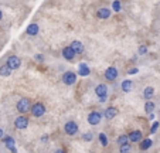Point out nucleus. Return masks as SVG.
Returning a JSON list of instances; mask_svg holds the SVG:
<instances>
[{"label": "nucleus", "instance_id": "nucleus-3", "mask_svg": "<svg viewBox=\"0 0 160 153\" xmlns=\"http://www.w3.org/2000/svg\"><path fill=\"white\" fill-rule=\"evenodd\" d=\"M95 95L98 96L99 102H106V99H108V87L105 84H98L95 87Z\"/></svg>", "mask_w": 160, "mask_h": 153}, {"label": "nucleus", "instance_id": "nucleus-16", "mask_svg": "<svg viewBox=\"0 0 160 153\" xmlns=\"http://www.w3.org/2000/svg\"><path fill=\"white\" fill-rule=\"evenodd\" d=\"M89 72H91V68H89V65H88V64L81 63L78 65V74L81 75V77H88V75H89Z\"/></svg>", "mask_w": 160, "mask_h": 153}, {"label": "nucleus", "instance_id": "nucleus-26", "mask_svg": "<svg viewBox=\"0 0 160 153\" xmlns=\"http://www.w3.org/2000/svg\"><path fill=\"white\" fill-rule=\"evenodd\" d=\"M128 140H129V139H128V135H121V136L118 138V140H116V142H118V145L121 146V145L128 143Z\"/></svg>", "mask_w": 160, "mask_h": 153}, {"label": "nucleus", "instance_id": "nucleus-21", "mask_svg": "<svg viewBox=\"0 0 160 153\" xmlns=\"http://www.w3.org/2000/svg\"><path fill=\"white\" fill-rule=\"evenodd\" d=\"M154 108H156L154 102L150 101V99H148V101H146V104H145V112L149 115V114H152V112L154 111Z\"/></svg>", "mask_w": 160, "mask_h": 153}, {"label": "nucleus", "instance_id": "nucleus-31", "mask_svg": "<svg viewBox=\"0 0 160 153\" xmlns=\"http://www.w3.org/2000/svg\"><path fill=\"white\" fill-rule=\"evenodd\" d=\"M34 58H36V60L38 61V63L44 61V55H42V54H36V55H34Z\"/></svg>", "mask_w": 160, "mask_h": 153}, {"label": "nucleus", "instance_id": "nucleus-13", "mask_svg": "<svg viewBox=\"0 0 160 153\" xmlns=\"http://www.w3.org/2000/svg\"><path fill=\"white\" fill-rule=\"evenodd\" d=\"M128 139H129L130 142H133V143H138V142H140L143 139V135L140 130H132V132L128 135Z\"/></svg>", "mask_w": 160, "mask_h": 153}, {"label": "nucleus", "instance_id": "nucleus-15", "mask_svg": "<svg viewBox=\"0 0 160 153\" xmlns=\"http://www.w3.org/2000/svg\"><path fill=\"white\" fill-rule=\"evenodd\" d=\"M38 31H40L38 24L31 23V24H28V26H27V30H26V33H27L28 36H31V37H36L37 34H38Z\"/></svg>", "mask_w": 160, "mask_h": 153}, {"label": "nucleus", "instance_id": "nucleus-2", "mask_svg": "<svg viewBox=\"0 0 160 153\" xmlns=\"http://www.w3.org/2000/svg\"><path fill=\"white\" fill-rule=\"evenodd\" d=\"M30 112L34 118H41L47 112V109H45V105L42 102H36V104H31Z\"/></svg>", "mask_w": 160, "mask_h": 153}, {"label": "nucleus", "instance_id": "nucleus-36", "mask_svg": "<svg viewBox=\"0 0 160 153\" xmlns=\"http://www.w3.org/2000/svg\"><path fill=\"white\" fill-rule=\"evenodd\" d=\"M3 18V13H2V10H0V20Z\"/></svg>", "mask_w": 160, "mask_h": 153}, {"label": "nucleus", "instance_id": "nucleus-25", "mask_svg": "<svg viewBox=\"0 0 160 153\" xmlns=\"http://www.w3.org/2000/svg\"><path fill=\"white\" fill-rule=\"evenodd\" d=\"M112 10L116 13H119L122 10V6H121V2H119V0H113V2H112Z\"/></svg>", "mask_w": 160, "mask_h": 153}, {"label": "nucleus", "instance_id": "nucleus-33", "mask_svg": "<svg viewBox=\"0 0 160 153\" xmlns=\"http://www.w3.org/2000/svg\"><path fill=\"white\" fill-rule=\"evenodd\" d=\"M54 153H65V150H64V149H57Z\"/></svg>", "mask_w": 160, "mask_h": 153}, {"label": "nucleus", "instance_id": "nucleus-6", "mask_svg": "<svg viewBox=\"0 0 160 153\" xmlns=\"http://www.w3.org/2000/svg\"><path fill=\"white\" fill-rule=\"evenodd\" d=\"M64 130H65L67 135L74 136L78 133V125H77V122H74V120H68V122L64 125Z\"/></svg>", "mask_w": 160, "mask_h": 153}, {"label": "nucleus", "instance_id": "nucleus-10", "mask_svg": "<svg viewBox=\"0 0 160 153\" xmlns=\"http://www.w3.org/2000/svg\"><path fill=\"white\" fill-rule=\"evenodd\" d=\"M75 51L72 50V48L68 45V47H64L62 48V57H64V60H67V61H74V58H75Z\"/></svg>", "mask_w": 160, "mask_h": 153}, {"label": "nucleus", "instance_id": "nucleus-22", "mask_svg": "<svg viewBox=\"0 0 160 153\" xmlns=\"http://www.w3.org/2000/svg\"><path fill=\"white\" fill-rule=\"evenodd\" d=\"M10 74H12V68H10L7 64L0 67V75H2V77H9Z\"/></svg>", "mask_w": 160, "mask_h": 153}, {"label": "nucleus", "instance_id": "nucleus-34", "mask_svg": "<svg viewBox=\"0 0 160 153\" xmlns=\"http://www.w3.org/2000/svg\"><path fill=\"white\" fill-rule=\"evenodd\" d=\"M3 136H4V132H3V129H2V128H0V139L3 138Z\"/></svg>", "mask_w": 160, "mask_h": 153}, {"label": "nucleus", "instance_id": "nucleus-17", "mask_svg": "<svg viewBox=\"0 0 160 153\" xmlns=\"http://www.w3.org/2000/svg\"><path fill=\"white\" fill-rule=\"evenodd\" d=\"M121 88H122V91H123V92H130V91H132V88H133V82L130 81V79H123V81H122V84H121Z\"/></svg>", "mask_w": 160, "mask_h": 153}, {"label": "nucleus", "instance_id": "nucleus-1", "mask_svg": "<svg viewBox=\"0 0 160 153\" xmlns=\"http://www.w3.org/2000/svg\"><path fill=\"white\" fill-rule=\"evenodd\" d=\"M16 108H17V111L20 112L21 115H26L28 111H30V108H31V101L28 98L18 99L17 104H16Z\"/></svg>", "mask_w": 160, "mask_h": 153}, {"label": "nucleus", "instance_id": "nucleus-29", "mask_svg": "<svg viewBox=\"0 0 160 153\" xmlns=\"http://www.w3.org/2000/svg\"><path fill=\"white\" fill-rule=\"evenodd\" d=\"M138 53H139L140 55H145L146 53H148V47H146V45H140L139 50H138Z\"/></svg>", "mask_w": 160, "mask_h": 153}, {"label": "nucleus", "instance_id": "nucleus-35", "mask_svg": "<svg viewBox=\"0 0 160 153\" xmlns=\"http://www.w3.org/2000/svg\"><path fill=\"white\" fill-rule=\"evenodd\" d=\"M149 119H154V114L152 112V114H149Z\"/></svg>", "mask_w": 160, "mask_h": 153}, {"label": "nucleus", "instance_id": "nucleus-18", "mask_svg": "<svg viewBox=\"0 0 160 153\" xmlns=\"http://www.w3.org/2000/svg\"><path fill=\"white\" fill-rule=\"evenodd\" d=\"M2 140H3V143L6 145V147L9 150L12 149V147L16 146V142H14V139H13L12 136H3V138H2Z\"/></svg>", "mask_w": 160, "mask_h": 153}, {"label": "nucleus", "instance_id": "nucleus-27", "mask_svg": "<svg viewBox=\"0 0 160 153\" xmlns=\"http://www.w3.org/2000/svg\"><path fill=\"white\" fill-rule=\"evenodd\" d=\"M82 139H84L85 142H91L92 139H94V133H92V132H87V133H84V135H82Z\"/></svg>", "mask_w": 160, "mask_h": 153}, {"label": "nucleus", "instance_id": "nucleus-9", "mask_svg": "<svg viewBox=\"0 0 160 153\" xmlns=\"http://www.w3.org/2000/svg\"><path fill=\"white\" fill-rule=\"evenodd\" d=\"M6 64L12 68V71H14V69H18L21 65V60L17 57V55H10L9 58H7Z\"/></svg>", "mask_w": 160, "mask_h": 153}, {"label": "nucleus", "instance_id": "nucleus-8", "mask_svg": "<svg viewBox=\"0 0 160 153\" xmlns=\"http://www.w3.org/2000/svg\"><path fill=\"white\" fill-rule=\"evenodd\" d=\"M14 126L17 128V129H20V130L26 129V128L28 126V118L26 116V115L17 116V118H16V120H14Z\"/></svg>", "mask_w": 160, "mask_h": 153}, {"label": "nucleus", "instance_id": "nucleus-23", "mask_svg": "<svg viewBox=\"0 0 160 153\" xmlns=\"http://www.w3.org/2000/svg\"><path fill=\"white\" fill-rule=\"evenodd\" d=\"M98 139H99V143L102 145L103 147H106V146H108L109 140H108V136H106L105 133H102V132H101L99 135H98Z\"/></svg>", "mask_w": 160, "mask_h": 153}, {"label": "nucleus", "instance_id": "nucleus-4", "mask_svg": "<svg viewBox=\"0 0 160 153\" xmlns=\"http://www.w3.org/2000/svg\"><path fill=\"white\" fill-rule=\"evenodd\" d=\"M61 79H62V82L65 85H74L77 82V74L74 71H65Z\"/></svg>", "mask_w": 160, "mask_h": 153}, {"label": "nucleus", "instance_id": "nucleus-32", "mask_svg": "<svg viewBox=\"0 0 160 153\" xmlns=\"http://www.w3.org/2000/svg\"><path fill=\"white\" fill-rule=\"evenodd\" d=\"M41 142H42V143L48 142V135H42V136H41Z\"/></svg>", "mask_w": 160, "mask_h": 153}, {"label": "nucleus", "instance_id": "nucleus-28", "mask_svg": "<svg viewBox=\"0 0 160 153\" xmlns=\"http://www.w3.org/2000/svg\"><path fill=\"white\" fill-rule=\"evenodd\" d=\"M159 126H160L159 122H153V125H152V128H150V133H156L157 129H159Z\"/></svg>", "mask_w": 160, "mask_h": 153}, {"label": "nucleus", "instance_id": "nucleus-30", "mask_svg": "<svg viewBox=\"0 0 160 153\" xmlns=\"http://www.w3.org/2000/svg\"><path fill=\"white\" fill-rule=\"evenodd\" d=\"M138 72H139V68H136V67H133V68H130L129 71H128V74L135 75V74H138Z\"/></svg>", "mask_w": 160, "mask_h": 153}, {"label": "nucleus", "instance_id": "nucleus-19", "mask_svg": "<svg viewBox=\"0 0 160 153\" xmlns=\"http://www.w3.org/2000/svg\"><path fill=\"white\" fill-rule=\"evenodd\" d=\"M154 95V88L153 87H146L145 89H143V98L148 101V99H152Z\"/></svg>", "mask_w": 160, "mask_h": 153}, {"label": "nucleus", "instance_id": "nucleus-5", "mask_svg": "<svg viewBox=\"0 0 160 153\" xmlns=\"http://www.w3.org/2000/svg\"><path fill=\"white\" fill-rule=\"evenodd\" d=\"M101 119H102V114L98 111H92L89 115H88V123L91 126H97L101 123Z\"/></svg>", "mask_w": 160, "mask_h": 153}, {"label": "nucleus", "instance_id": "nucleus-20", "mask_svg": "<svg viewBox=\"0 0 160 153\" xmlns=\"http://www.w3.org/2000/svg\"><path fill=\"white\" fill-rule=\"evenodd\" d=\"M152 145H153V140H152V139H142V140H140V150H148V149H150L152 147Z\"/></svg>", "mask_w": 160, "mask_h": 153}, {"label": "nucleus", "instance_id": "nucleus-7", "mask_svg": "<svg viewBox=\"0 0 160 153\" xmlns=\"http://www.w3.org/2000/svg\"><path fill=\"white\" fill-rule=\"evenodd\" d=\"M118 75H119V72L115 67H108L105 69V72H103V77H105L106 81H115L118 78Z\"/></svg>", "mask_w": 160, "mask_h": 153}, {"label": "nucleus", "instance_id": "nucleus-24", "mask_svg": "<svg viewBox=\"0 0 160 153\" xmlns=\"http://www.w3.org/2000/svg\"><path fill=\"white\" fill-rule=\"evenodd\" d=\"M119 152H121V153H130V152H132V146H130L129 143L121 145V147H119Z\"/></svg>", "mask_w": 160, "mask_h": 153}, {"label": "nucleus", "instance_id": "nucleus-11", "mask_svg": "<svg viewBox=\"0 0 160 153\" xmlns=\"http://www.w3.org/2000/svg\"><path fill=\"white\" fill-rule=\"evenodd\" d=\"M112 14V12L108 9V7H101V9L97 10V17L101 18V20H106V18H109Z\"/></svg>", "mask_w": 160, "mask_h": 153}, {"label": "nucleus", "instance_id": "nucleus-12", "mask_svg": "<svg viewBox=\"0 0 160 153\" xmlns=\"http://www.w3.org/2000/svg\"><path fill=\"white\" fill-rule=\"evenodd\" d=\"M70 47L72 48L74 51H75V54H84V51H85L84 44H82L81 41H78V40H74V41L71 43Z\"/></svg>", "mask_w": 160, "mask_h": 153}, {"label": "nucleus", "instance_id": "nucleus-14", "mask_svg": "<svg viewBox=\"0 0 160 153\" xmlns=\"http://www.w3.org/2000/svg\"><path fill=\"white\" fill-rule=\"evenodd\" d=\"M116 115H118V109H116L115 106H108V108L105 109V112H103V116H105V119H108V120L113 119Z\"/></svg>", "mask_w": 160, "mask_h": 153}]
</instances>
